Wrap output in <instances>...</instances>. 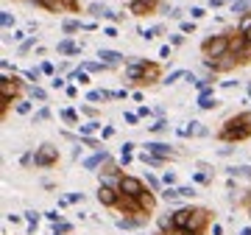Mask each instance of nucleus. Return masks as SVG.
I'll return each mask as SVG.
<instances>
[{"label":"nucleus","instance_id":"obj_1","mask_svg":"<svg viewBox=\"0 0 251 235\" xmlns=\"http://www.w3.org/2000/svg\"><path fill=\"white\" fill-rule=\"evenodd\" d=\"M251 137V115L249 112H240V115L229 118L221 129V140L226 143H240V140H249Z\"/></svg>","mask_w":251,"mask_h":235},{"label":"nucleus","instance_id":"obj_2","mask_svg":"<svg viewBox=\"0 0 251 235\" xmlns=\"http://www.w3.org/2000/svg\"><path fill=\"white\" fill-rule=\"evenodd\" d=\"M229 48H232V36L229 34H215V36H206L204 42H201V54L206 59H224L229 54Z\"/></svg>","mask_w":251,"mask_h":235},{"label":"nucleus","instance_id":"obj_3","mask_svg":"<svg viewBox=\"0 0 251 235\" xmlns=\"http://www.w3.org/2000/svg\"><path fill=\"white\" fill-rule=\"evenodd\" d=\"M126 76H128V79H131L134 84H151V82H156V76H159V64L134 62V64H128Z\"/></svg>","mask_w":251,"mask_h":235},{"label":"nucleus","instance_id":"obj_4","mask_svg":"<svg viewBox=\"0 0 251 235\" xmlns=\"http://www.w3.org/2000/svg\"><path fill=\"white\" fill-rule=\"evenodd\" d=\"M190 216H187V230L190 233H198V235H206L209 230V221L215 218V213L209 207H187Z\"/></svg>","mask_w":251,"mask_h":235},{"label":"nucleus","instance_id":"obj_5","mask_svg":"<svg viewBox=\"0 0 251 235\" xmlns=\"http://www.w3.org/2000/svg\"><path fill=\"white\" fill-rule=\"evenodd\" d=\"M229 54L234 56V62L237 64H246L251 62V39H246V36H234L232 39V48H229Z\"/></svg>","mask_w":251,"mask_h":235},{"label":"nucleus","instance_id":"obj_6","mask_svg":"<svg viewBox=\"0 0 251 235\" xmlns=\"http://www.w3.org/2000/svg\"><path fill=\"white\" fill-rule=\"evenodd\" d=\"M117 190H120V193H126V196H134V199H140L148 188H145L143 179H137V176H120Z\"/></svg>","mask_w":251,"mask_h":235},{"label":"nucleus","instance_id":"obj_7","mask_svg":"<svg viewBox=\"0 0 251 235\" xmlns=\"http://www.w3.org/2000/svg\"><path fill=\"white\" fill-rule=\"evenodd\" d=\"M56 160H59V151H56L50 143L42 146V148L34 154V165H39V168H50V165H56Z\"/></svg>","mask_w":251,"mask_h":235},{"label":"nucleus","instance_id":"obj_8","mask_svg":"<svg viewBox=\"0 0 251 235\" xmlns=\"http://www.w3.org/2000/svg\"><path fill=\"white\" fill-rule=\"evenodd\" d=\"M98 202L103 207H117V202H120V190L109 188V185H100L98 188Z\"/></svg>","mask_w":251,"mask_h":235},{"label":"nucleus","instance_id":"obj_9","mask_svg":"<svg viewBox=\"0 0 251 235\" xmlns=\"http://www.w3.org/2000/svg\"><path fill=\"white\" fill-rule=\"evenodd\" d=\"M0 95H3V101H14L20 95V82L17 79H9V76H6V79H3V82H0Z\"/></svg>","mask_w":251,"mask_h":235},{"label":"nucleus","instance_id":"obj_10","mask_svg":"<svg viewBox=\"0 0 251 235\" xmlns=\"http://www.w3.org/2000/svg\"><path fill=\"white\" fill-rule=\"evenodd\" d=\"M145 151L153 154V157H159V160H173L176 157L173 146H168V143H145Z\"/></svg>","mask_w":251,"mask_h":235},{"label":"nucleus","instance_id":"obj_11","mask_svg":"<svg viewBox=\"0 0 251 235\" xmlns=\"http://www.w3.org/2000/svg\"><path fill=\"white\" fill-rule=\"evenodd\" d=\"M156 3H159V0H131V11H134V14H151Z\"/></svg>","mask_w":251,"mask_h":235},{"label":"nucleus","instance_id":"obj_12","mask_svg":"<svg viewBox=\"0 0 251 235\" xmlns=\"http://www.w3.org/2000/svg\"><path fill=\"white\" fill-rule=\"evenodd\" d=\"M98 59H103L106 64H117V62H123V56L115 54V51H98Z\"/></svg>","mask_w":251,"mask_h":235},{"label":"nucleus","instance_id":"obj_13","mask_svg":"<svg viewBox=\"0 0 251 235\" xmlns=\"http://www.w3.org/2000/svg\"><path fill=\"white\" fill-rule=\"evenodd\" d=\"M198 107H201V109H215V107H218L215 95H209V92H201V98H198Z\"/></svg>","mask_w":251,"mask_h":235},{"label":"nucleus","instance_id":"obj_14","mask_svg":"<svg viewBox=\"0 0 251 235\" xmlns=\"http://www.w3.org/2000/svg\"><path fill=\"white\" fill-rule=\"evenodd\" d=\"M103 160H106V151H98V154H95V157H90V160H87V163H84V165H87V168H90V171H92V168H98V165L103 163Z\"/></svg>","mask_w":251,"mask_h":235},{"label":"nucleus","instance_id":"obj_15","mask_svg":"<svg viewBox=\"0 0 251 235\" xmlns=\"http://www.w3.org/2000/svg\"><path fill=\"white\" fill-rule=\"evenodd\" d=\"M59 51H62V54H78V45H75L73 39H64V42H59Z\"/></svg>","mask_w":251,"mask_h":235},{"label":"nucleus","instance_id":"obj_16","mask_svg":"<svg viewBox=\"0 0 251 235\" xmlns=\"http://www.w3.org/2000/svg\"><path fill=\"white\" fill-rule=\"evenodd\" d=\"M240 34L246 36V39H251V11L243 17V23H240Z\"/></svg>","mask_w":251,"mask_h":235},{"label":"nucleus","instance_id":"obj_17","mask_svg":"<svg viewBox=\"0 0 251 235\" xmlns=\"http://www.w3.org/2000/svg\"><path fill=\"white\" fill-rule=\"evenodd\" d=\"M232 11H234V14H243V11H251V3H249V0H234V3H232Z\"/></svg>","mask_w":251,"mask_h":235},{"label":"nucleus","instance_id":"obj_18","mask_svg":"<svg viewBox=\"0 0 251 235\" xmlns=\"http://www.w3.org/2000/svg\"><path fill=\"white\" fill-rule=\"evenodd\" d=\"M78 28H81V23H78V20H67V23H64V31H67V34H75Z\"/></svg>","mask_w":251,"mask_h":235},{"label":"nucleus","instance_id":"obj_19","mask_svg":"<svg viewBox=\"0 0 251 235\" xmlns=\"http://www.w3.org/2000/svg\"><path fill=\"white\" fill-rule=\"evenodd\" d=\"M229 174H232V176H251V168H229Z\"/></svg>","mask_w":251,"mask_h":235},{"label":"nucleus","instance_id":"obj_20","mask_svg":"<svg viewBox=\"0 0 251 235\" xmlns=\"http://www.w3.org/2000/svg\"><path fill=\"white\" fill-rule=\"evenodd\" d=\"M62 118L67 120V123H75V120H78V115H75V109H64V112H62Z\"/></svg>","mask_w":251,"mask_h":235},{"label":"nucleus","instance_id":"obj_21","mask_svg":"<svg viewBox=\"0 0 251 235\" xmlns=\"http://www.w3.org/2000/svg\"><path fill=\"white\" fill-rule=\"evenodd\" d=\"M98 129H100V123L92 120V123H87V126H81V135H92V132H98Z\"/></svg>","mask_w":251,"mask_h":235},{"label":"nucleus","instance_id":"obj_22","mask_svg":"<svg viewBox=\"0 0 251 235\" xmlns=\"http://www.w3.org/2000/svg\"><path fill=\"white\" fill-rule=\"evenodd\" d=\"M103 67H106V62H87V64H84V70H92V73L103 70Z\"/></svg>","mask_w":251,"mask_h":235},{"label":"nucleus","instance_id":"obj_23","mask_svg":"<svg viewBox=\"0 0 251 235\" xmlns=\"http://www.w3.org/2000/svg\"><path fill=\"white\" fill-rule=\"evenodd\" d=\"M70 233H73V227H70V224H59V227L53 230V235H70Z\"/></svg>","mask_w":251,"mask_h":235},{"label":"nucleus","instance_id":"obj_24","mask_svg":"<svg viewBox=\"0 0 251 235\" xmlns=\"http://www.w3.org/2000/svg\"><path fill=\"white\" fill-rule=\"evenodd\" d=\"M159 235H198V233H190V230H168V233H165V230H162Z\"/></svg>","mask_w":251,"mask_h":235},{"label":"nucleus","instance_id":"obj_25","mask_svg":"<svg viewBox=\"0 0 251 235\" xmlns=\"http://www.w3.org/2000/svg\"><path fill=\"white\" fill-rule=\"evenodd\" d=\"M3 28H9V26H14V14H9V11H3Z\"/></svg>","mask_w":251,"mask_h":235},{"label":"nucleus","instance_id":"obj_26","mask_svg":"<svg viewBox=\"0 0 251 235\" xmlns=\"http://www.w3.org/2000/svg\"><path fill=\"white\" fill-rule=\"evenodd\" d=\"M17 112H20V115H28V112H31V104H28V101H20V104H17Z\"/></svg>","mask_w":251,"mask_h":235},{"label":"nucleus","instance_id":"obj_27","mask_svg":"<svg viewBox=\"0 0 251 235\" xmlns=\"http://www.w3.org/2000/svg\"><path fill=\"white\" fill-rule=\"evenodd\" d=\"M39 73H42V70H36V67H31V70L25 73V76H28V82H39Z\"/></svg>","mask_w":251,"mask_h":235},{"label":"nucleus","instance_id":"obj_28","mask_svg":"<svg viewBox=\"0 0 251 235\" xmlns=\"http://www.w3.org/2000/svg\"><path fill=\"white\" fill-rule=\"evenodd\" d=\"M73 79H75L78 84H87V73H78V70H75V73H73Z\"/></svg>","mask_w":251,"mask_h":235},{"label":"nucleus","instance_id":"obj_29","mask_svg":"<svg viewBox=\"0 0 251 235\" xmlns=\"http://www.w3.org/2000/svg\"><path fill=\"white\" fill-rule=\"evenodd\" d=\"M48 115H50V112H48V109H39V112H36V115H34V120H36V123H39V120H45Z\"/></svg>","mask_w":251,"mask_h":235},{"label":"nucleus","instance_id":"obj_30","mask_svg":"<svg viewBox=\"0 0 251 235\" xmlns=\"http://www.w3.org/2000/svg\"><path fill=\"white\" fill-rule=\"evenodd\" d=\"M181 76H184V73H181V70L171 73V76H168V82H165V84H173V82H176V79H181Z\"/></svg>","mask_w":251,"mask_h":235},{"label":"nucleus","instance_id":"obj_31","mask_svg":"<svg viewBox=\"0 0 251 235\" xmlns=\"http://www.w3.org/2000/svg\"><path fill=\"white\" fill-rule=\"evenodd\" d=\"M176 190H179V196H196V190L193 188H176Z\"/></svg>","mask_w":251,"mask_h":235},{"label":"nucleus","instance_id":"obj_32","mask_svg":"<svg viewBox=\"0 0 251 235\" xmlns=\"http://www.w3.org/2000/svg\"><path fill=\"white\" fill-rule=\"evenodd\" d=\"M171 42H173V45H181V42H184V36H181V34H173Z\"/></svg>","mask_w":251,"mask_h":235},{"label":"nucleus","instance_id":"obj_33","mask_svg":"<svg viewBox=\"0 0 251 235\" xmlns=\"http://www.w3.org/2000/svg\"><path fill=\"white\" fill-rule=\"evenodd\" d=\"M31 92H34V95H36V98H39V101L45 98V90H42V87H34V90H31Z\"/></svg>","mask_w":251,"mask_h":235},{"label":"nucleus","instance_id":"obj_34","mask_svg":"<svg viewBox=\"0 0 251 235\" xmlns=\"http://www.w3.org/2000/svg\"><path fill=\"white\" fill-rule=\"evenodd\" d=\"M48 218H50V221H53V224H59V221H62V216H59V213H56V210H53V213H48Z\"/></svg>","mask_w":251,"mask_h":235},{"label":"nucleus","instance_id":"obj_35","mask_svg":"<svg viewBox=\"0 0 251 235\" xmlns=\"http://www.w3.org/2000/svg\"><path fill=\"white\" fill-rule=\"evenodd\" d=\"M153 132H165V129H168V123H165V120H159V123H156V126H151Z\"/></svg>","mask_w":251,"mask_h":235},{"label":"nucleus","instance_id":"obj_36","mask_svg":"<svg viewBox=\"0 0 251 235\" xmlns=\"http://www.w3.org/2000/svg\"><path fill=\"white\" fill-rule=\"evenodd\" d=\"M190 14H193V17L198 20V17H204V9H190Z\"/></svg>","mask_w":251,"mask_h":235},{"label":"nucleus","instance_id":"obj_37","mask_svg":"<svg viewBox=\"0 0 251 235\" xmlns=\"http://www.w3.org/2000/svg\"><path fill=\"white\" fill-rule=\"evenodd\" d=\"M42 73H48V76H50V73H53V64L45 62V64H42Z\"/></svg>","mask_w":251,"mask_h":235},{"label":"nucleus","instance_id":"obj_38","mask_svg":"<svg viewBox=\"0 0 251 235\" xmlns=\"http://www.w3.org/2000/svg\"><path fill=\"white\" fill-rule=\"evenodd\" d=\"M243 205H246V210H251V190L246 193V199H243Z\"/></svg>","mask_w":251,"mask_h":235},{"label":"nucleus","instance_id":"obj_39","mask_svg":"<svg viewBox=\"0 0 251 235\" xmlns=\"http://www.w3.org/2000/svg\"><path fill=\"white\" fill-rule=\"evenodd\" d=\"M240 235H251V230H243V233Z\"/></svg>","mask_w":251,"mask_h":235},{"label":"nucleus","instance_id":"obj_40","mask_svg":"<svg viewBox=\"0 0 251 235\" xmlns=\"http://www.w3.org/2000/svg\"><path fill=\"white\" fill-rule=\"evenodd\" d=\"M249 98H251V87H249Z\"/></svg>","mask_w":251,"mask_h":235}]
</instances>
